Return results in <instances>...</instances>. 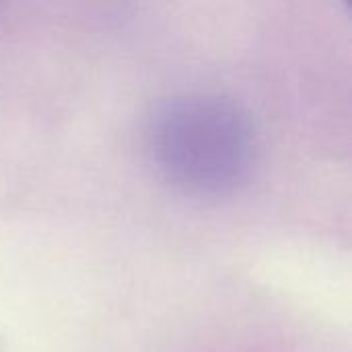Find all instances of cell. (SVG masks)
I'll list each match as a JSON object with an SVG mask.
<instances>
[{"label":"cell","instance_id":"cell-1","mask_svg":"<svg viewBox=\"0 0 352 352\" xmlns=\"http://www.w3.org/2000/svg\"><path fill=\"white\" fill-rule=\"evenodd\" d=\"M146 153L157 173L194 196H225L250 179L256 134L248 113L219 95H179L155 107Z\"/></svg>","mask_w":352,"mask_h":352}]
</instances>
